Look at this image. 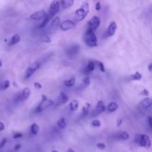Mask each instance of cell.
Returning a JSON list of instances; mask_svg holds the SVG:
<instances>
[{"instance_id": "cell-1", "label": "cell", "mask_w": 152, "mask_h": 152, "mask_svg": "<svg viewBox=\"0 0 152 152\" xmlns=\"http://www.w3.org/2000/svg\"><path fill=\"white\" fill-rule=\"evenodd\" d=\"M90 11L89 3L88 2H84L82 4L81 7L75 11V19L77 22H80L85 19L88 16Z\"/></svg>"}, {"instance_id": "cell-2", "label": "cell", "mask_w": 152, "mask_h": 152, "mask_svg": "<svg viewBox=\"0 0 152 152\" xmlns=\"http://www.w3.org/2000/svg\"><path fill=\"white\" fill-rule=\"evenodd\" d=\"M84 41L88 47L94 48L97 45V38L94 31L87 29L84 36Z\"/></svg>"}, {"instance_id": "cell-3", "label": "cell", "mask_w": 152, "mask_h": 152, "mask_svg": "<svg viewBox=\"0 0 152 152\" xmlns=\"http://www.w3.org/2000/svg\"><path fill=\"white\" fill-rule=\"evenodd\" d=\"M135 143L139 146L146 148H151V140L148 136L146 134H138L135 137Z\"/></svg>"}, {"instance_id": "cell-4", "label": "cell", "mask_w": 152, "mask_h": 152, "mask_svg": "<svg viewBox=\"0 0 152 152\" xmlns=\"http://www.w3.org/2000/svg\"><path fill=\"white\" fill-rule=\"evenodd\" d=\"M53 101L51 99H48V97L46 96L43 95L42 96V100L39 102V104L38 105V106L36 108V112L38 113H40V112H43L44 110L47 109L49 107L52 106L53 105Z\"/></svg>"}, {"instance_id": "cell-5", "label": "cell", "mask_w": 152, "mask_h": 152, "mask_svg": "<svg viewBox=\"0 0 152 152\" xmlns=\"http://www.w3.org/2000/svg\"><path fill=\"white\" fill-rule=\"evenodd\" d=\"M100 25V18L97 16H94L88 22V29L94 31L98 28Z\"/></svg>"}, {"instance_id": "cell-6", "label": "cell", "mask_w": 152, "mask_h": 152, "mask_svg": "<svg viewBox=\"0 0 152 152\" xmlns=\"http://www.w3.org/2000/svg\"><path fill=\"white\" fill-rule=\"evenodd\" d=\"M39 67H40V64H39L38 62H34V63H31L26 70V72H25V80L30 78V77L36 72V70H38Z\"/></svg>"}, {"instance_id": "cell-7", "label": "cell", "mask_w": 152, "mask_h": 152, "mask_svg": "<svg viewBox=\"0 0 152 152\" xmlns=\"http://www.w3.org/2000/svg\"><path fill=\"white\" fill-rule=\"evenodd\" d=\"M60 7V2H57V1H53V2H51V4H50L48 13L47 14L48 15L50 18H53L59 11Z\"/></svg>"}, {"instance_id": "cell-8", "label": "cell", "mask_w": 152, "mask_h": 152, "mask_svg": "<svg viewBox=\"0 0 152 152\" xmlns=\"http://www.w3.org/2000/svg\"><path fill=\"white\" fill-rule=\"evenodd\" d=\"M60 28L63 31H66L71 30L75 28L76 24L74 21L71 20V19H67V20L63 21L62 23H60Z\"/></svg>"}, {"instance_id": "cell-9", "label": "cell", "mask_w": 152, "mask_h": 152, "mask_svg": "<svg viewBox=\"0 0 152 152\" xmlns=\"http://www.w3.org/2000/svg\"><path fill=\"white\" fill-rule=\"evenodd\" d=\"M46 15H47V13H46L45 10H40V11H36L35 13H33V14L31 15L30 19H32V20L38 21L44 19L46 16Z\"/></svg>"}, {"instance_id": "cell-10", "label": "cell", "mask_w": 152, "mask_h": 152, "mask_svg": "<svg viewBox=\"0 0 152 152\" xmlns=\"http://www.w3.org/2000/svg\"><path fill=\"white\" fill-rule=\"evenodd\" d=\"M117 29V25L115 22H112L109 24L106 31V36H112Z\"/></svg>"}, {"instance_id": "cell-11", "label": "cell", "mask_w": 152, "mask_h": 152, "mask_svg": "<svg viewBox=\"0 0 152 152\" xmlns=\"http://www.w3.org/2000/svg\"><path fill=\"white\" fill-rule=\"evenodd\" d=\"M105 105L104 104L103 101L102 100H99L98 101L97 104L96 105V108H95V111H94V113H96V115H98V114H102V112H105Z\"/></svg>"}, {"instance_id": "cell-12", "label": "cell", "mask_w": 152, "mask_h": 152, "mask_svg": "<svg viewBox=\"0 0 152 152\" xmlns=\"http://www.w3.org/2000/svg\"><path fill=\"white\" fill-rule=\"evenodd\" d=\"M79 52H80V45H74L69 47L67 50V53L71 57H74V56L77 55Z\"/></svg>"}, {"instance_id": "cell-13", "label": "cell", "mask_w": 152, "mask_h": 152, "mask_svg": "<svg viewBox=\"0 0 152 152\" xmlns=\"http://www.w3.org/2000/svg\"><path fill=\"white\" fill-rule=\"evenodd\" d=\"M31 95V90L30 88H24V90L22 91V92L20 94V97H19V99L21 101H24V100H26L28 98L30 97Z\"/></svg>"}, {"instance_id": "cell-14", "label": "cell", "mask_w": 152, "mask_h": 152, "mask_svg": "<svg viewBox=\"0 0 152 152\" xmlns=\"http://www.w3.org/2000/svg\"><path fill=\"white\" fill-rule=\"evenodd\" d=\"M59 25H60V17H55L54 19L52 20L51 23H50V28H49V30L52 29V30L55 31L56 29L58 28ZM51 30V31H52Z\"/></svg>"}, {"instance_id": "cell-15", "label": "cell", "mask_w": 152, "mask_h": 152, "mask_svg": "<svg viewBox=\"0 0 152 152\" xmlns=\"http://www.w3.org/2000/svg\"><path fill=\"white\" fill-rule=\"evenodd\" d=\"M74 2V0H63L60 2V5L63 7V9H67V8H71Z\"/></svg>"}, {"instance_id": "cell-16", "label": "cell", "mask_w": 152, "mask_h": 152, "mask_svg": "<svg viewBox=\"0 0 152 152\" xmlns=\"http://www.w3.org/2000/svg\"><path fill=\"white\" fill-rule=\"evenodd\" d=\"M151 104H152L151 99L149 97H146V98H145L144 99H143V101L140 102V106H142L143 108H149V107H151Z\"/></svg>"}, {"instance_id": "cell-17", "label": "cell", "mask_w": 152, "mask_h": 152, "mask_svg": "<svg viewBox=\"0 0 152 152\" xmlns=\"http://www.w3.org/2000/svg\"><path fill=\"white\" fill-rule=\"evenodd\" d=\"M19 42H20V36H19V35L14 34L11 37V40L9 41L8 45H16L17 44V43H19Z\"/></svg>"}, {"instance_id": "cell-18", "label": "cell", "mask_w": 152, "mask_h": 152, "mask_svg": "<svg viewBox=\"0 0 152 152\" xmlns=\"http://www.w3.org/2000/svg\"><path fill=\"white\" fill-rule=\"evenodd\" d=\"M107 109H108V112H111V113L112 112H114L115 111H116L118 109V105L114 102H110L108 104V107H107Z\"/></svg>"}, {"instance_id": "cell-19", "label": "cell", "mask_w": 152, "mask_h": 152, "mask_svg": "<svg viewBox=\"0 0 152 152\" xmlns=\"http://www.w3.org/2000/svg\"><path fill=\"white\" fill-rule=\"evenodd\" d=\"M51 19H52V18H50V16H49L47 14V15H46L45 17L43 19V22H42V23H41L40 25H39V27H38V28H39V29H42V28H45V26H47V25L48 24V22H50V20Z\"/></svg>"}, {"instance_id": "cell-20", "label": "cell", "mask_w": 152, "mask_h": 152, "mask_svg": "<svg viewBox=\"0 0 152 152\" xmlns=\"http://www.w3.org/2000/svg\"><path fill=\"white\" fill-rule=\"evenodd\" d=\"M63 83L65 86L67 87H71L73 85H74V84L76 83V78L74 77H72L71 78H70L69 80H65L63 82Z\"/></svg>"}, {"instance_id": "cell-21", "label": "cell", "mask_w": 152, "mask_h": 152, "mask_svg": "<svg viewBox=\"0 0 152 152\" xmlns=\"http://www.w3.org/2000/svg\"><path fill=\"white\" fill-rule=\"evenodd\" d=\"M60 100L61 101L62 104H65L67 103V101H68V96L67 94H65V92H61L60 96Z\"/></svg>"}, {"instance_id": "cell-22", "label": "cell", "mask_w": 152, "mask_h": 152, "mask_svg": "<svg viewBox=\"0 0 152 152\" xmlns=\"http://www.w3.org/2000/svg\"><path fill=\"white\" fill-rule=\"evenodd\" d=\"M94 69H95V64L93 61H89L88 62V65H87V67L85 68V71L86 72L90 73V72H92V71H94Z\"/></svg>"}, {"instance_id": "cell-23", "label": "cell", "mask_w": 152, "mask_h": 152, "mask_svg": "<svg viewBox=\"0 0 152 152\" xmlns=\"http://www.w3.org/2000/svg\"><path fill=\"white\" fill-rule=\"evenodd\" d=\"M78 108H79L78 101L76 100V99L71 101V103H70V108H71V111H72V112H75V111H77V110L78 109Z\"/></svg>"}, {"instance_id": "cell-24", "label": "cell", "mask_w": 152, "mask_h": 152, "mask_svg": "<svg viewBox=\"0 0 152 152\" xmlns=\"http://www.w3.org/2000/svg\"><path fill=\"white\" fill-rule=\"evenodd\" d=\"M118 138L122 140H127L129 139V134L126 131H122L118 134Z\"/></svg>"}, {"instance_id": "cell-25", "label": "cell", "mask_w": 152, "mask_h": 152, "mask_svg": "<svg viewBox=\"0 0 152 152\" xmlns=\"http://www.w3.org/2000/svg\"><path fill=\"white\" fill-rule=\"evenodd\" d=\"M57 125H58V126L60 128V129H65V128L66 127V126H67L65 119L63 117L60 118V119L58 120V122H57Z\"/></svg>"}, {"instance_id": "cell-26", "label": "cell", "mask_w": 152, "mask_h": 152, "mask_svg": "<svg viewBox=\"0 0 152 152\" xmlns=\"http://www.w3.org/2000/svg\"><path fill=\"white\" fill-rule=\"evenodd\" d=\"M31 133L33 134H37L38 132H39V126H38L36 123H33L31 125Z\"/></svg>"}, {"instance_id": "cell-27", "label": "cell", "mask_w": 152, "mask_h": 152, "mask_svg": "<svg viewBox=\"0 0 152 152\" xmlns=\"http://www.w3.org/2000/svg\"><path fill=\"white\" fill-rule=\"evenodd\" d=\"M90 108H91V105H90V103L87 102V103L85 104V105H84L83 108H82V115H83V116H86V115H88V112H89Z\"/></svg>"}, {"instance_id": "cell-28", "label": "cell", "mask_w": 152, "mask_h": 152, "mask_svg": "<svg viewBox=\"0 0 152 152\" xmlns=\"http://www.w3.org/2000/svg\"><path fill=\"white\" fill-rule=\"evenodd\" d=\"M142 74H140V72H138V71H136L135 74H132L131 76V80H142Z\"/></svg>"}, {"instance_id": "cell-29", "label": "cell", "mask_w": 152, "mask_h": 152, "mask_svg": "<svg viewBox=\"0 0 152 152\" xmlns=\"http://www.w3.org/2000/svg\"><path fill=\"white\" fill-rule=\"evenodd\" d=\"M10 85H11V82H10L9 80H5L0 84V88L2 90H5L9 88Z\"/></svg>"}, {"instance_id": "cell-30", "label": "cell", "mask_w": 152, "mask_h": 152, "mask_svg": "<svg viewBox=\"0 0 152 152\" xmlns=\"http://www.w3.org/2000/svg\"><path fill=\"white\" fill-rule=\"evenodd\" d=\"M82 83H83L84 86H85V87L89 86L90 84H91V79H90V77H85V78L83 79Z\"/></svg>"}, {"instance_id": "cell-31", "label": "cell", "mask_w": 152, "mask_h": 152, "mask_svg": "<svg viewBox=\"0 0 152 152\" xmlns=\"http://www.w3.org/2000/svg\"><path fill=\"white\" fill-rule=\"evenodd\" d=\"M91 125L94 127H100L101 126V122L98 119H94L91 122Z\"/></svg>"}, {"instance_id": "cell-32", "label": "cell", "mask_w": 152, "mask_h": 152, "mask_svg": "<svg viewBox=\"0 0 152 152\" xmlns=\"http://www.w3.org/2000/svg\"><path fill=\"white\" fill-rule=\"evenodd\" d=\"M98 63V66H99V68L102 72H105V65H103V63L102 62H97Z\"/></svg>"}, {"instance_id": "cell-33", "label": "cell", "mask_w": 152, "mask_h": 152, "mask_svg": "<svg viewBox=\"0 0 152 152\" xmlns=\"http://www.w3.org/2000/svg\"><path fill=\"white\" fill-rule=\"evenodd\" d=\"M97 148L99 149H101V150H103V149L105 148V147H106V146H105L104 143H99L97 144Z\"/></svg>"}, {"instance_id": "cell-34", "label": "cell", "mask_w": 152, "mask_h": 152, "mask_svg": "<svg viewBox=\"0 0 152 152\" xmlns=\"http://www.w3.org/2000/svg\"><path fill=\"white\" fill-rule=\"evenodd\" d=\"M43 42H45V43H51V39H50V38L48 36H43Z\"/></svg>"}, {"instance_id": "cell-35", "label": "cell", "mask_w": 152, "mask_h": 152, "mask_svg": "<svg viewBox=\"0 0 152 152\" xmlns=\"http://www.w3.org/2000/svg\"><path fill=\"white\" fill-rule=\"evenodd\" d=\"M7 143V139L6 138H3L2 140V141L0 142V148H2L4 147V146L5 145V143Z\"/></svg>"}, {"instance_id": "cell-36", "label": "cell", "mask_w": 152, "mask_h": 152, "mask_svg": "<svg viewBox=\"0 0 152 152\" xmlns=\"http://www.w3.org/2000/svg\"><path fill=\"white\" fill-rule=\"evenodd\" d=\"M22 136V134L20 133V132H16L13 134V138L14 139H18V138H21Z\"/></svg>"}, {"instance_id": "cell-37", "label": "cell", "mask_w": 152, "mask_h": 152, "mask_svg": "<svg viewBox=\"0 0 152 152\" xmlns=\"http://www.w3.org/2000/svg\"><path fill=\"white\" fill-rule=\"evenodd\" d=\"M34 87L36 89H41V88H43V85H41L40 83H39V82H34Z\"/></svg>"}, {"instance_id": "cell-38", "label": "cell", "mask_w": 152, "mask_h": 152, "mask_svg": "<svg viewBox=\"0 0 152 152\" xmlns=\"http://www.w3.org/2000/svg\"><path fill=\"white\" fill-rule=\"evenodd\" d=\"M95 9L96 11H99V10L101 9V3L99 2H97V3H96V5H95Z\"/></svg>"}, {"instance_id": "cell-39", "label": "cell", "mask_w": 152, "mask_h": 152, "mask_svg": "<svg viewBox=\"0 0 152 152\" xmlns=\"http://www.w3.org/2000/svg\"><path fill=\"white\" fill-rule=\"evenodd\" d=\"M141 94H142V95L146 96V97H147V96L149 95V91H148L147 89H143V91H142Z\"/></svg>"}, {"instance_id": "cell-40", "label": "cell", "mask_w": 152, "mask_h": 152, "mask_svg": "<svg viewBox=\"0 0 152 152\" xmlns=\"http://www.w3.org/2000/svg\"><path fill=\"white\" fill-rule=\"evenodd\" d=\"M4 129H5V125H4L3 122L0 121V131H3Z\"/></svg>"}, {"instance_id": "cell-41", "label": "cell", "mask_w": 152, "mask_h": 152, "mask_svg": "<svg viewBox=\"0 0 152 152\" xmlns=\"http://www.w3.org/2000/svg\"><path fill=\"white\" fill-rule=\"evenodd\" d=\"M21 147H22V146H21V144H17V145H16V146H15V147H14L15 151H19V149L21 148Z\"/></svg>"}, {"instance_id": "cell-42", "label": "cell", "mask_w": 152, "mask_h": 152, "mask_svg": "<svg viewBox=\"0 0 152 152\" xmlns=\"http://www.w3.org/2000/svg\"><path fill=\"white\" fill-rule=\"evenodd\" d=\"M148 124H149V126H150L151 128L152 127V123H151V116H149L148 117Z\"/></svg>"}, {"instance_id": "cell-43", "label": "cell", "mask_w": 152, "mask_h": 152, "mask_svg": "<svg viewBox=\"0 0 152 152\" xmlns=\"http://www.w3.org/2000/svg\"><path fill=\"white\" fill-rule=\"evenodd\" d=\"M148 71H149V72H151L152 71V63H149V65H148Z\"/></svg>"}, {"instance_id": "cell-44", "label": "cell", "mask_w": 152, "mask_h": 152, "mask_svg": "<svg viewBox=\"0 0 152 152\" xmlns=\"http://www.w3.org/2000/svg\"><path fill=\"white\" fill-rule=\"evenodd\" d=\"M122 119H119V122H118V123H117L118 127H119V126H120V125H121V123H122Z\"/></svg>"}, {"instance_id": "cell-45", "label": "cell", "mask_w": 152, "mask_h": 152, "mask_svg": "<svg viewBox=\"0 0 152 152\" xmlns=\"http://www.w3.org/2000/svg\"><path fill=\"white\" fill-rule=\"evenodd\" d=\"M66 152H75V151H74L73 150L72 148H68V149H67V151H66Z\"/></svg>"}, {"instance_id": "cell-46", "label": "cell", "mask_w": 152, "mask_h": 152, "mask_svg": "<svg viewBox=\"0 0 152 152\" xmlns=\"http://www.w3.org/2000/svg\"><path fill=\"white\" fill-rule=\"evenodd\" d=\"M13 86L14 87H18L17 84H16V82H13Z\"/></svg>"}, {"instance_id": "cell-47", "label": "cell", "mask_w": 152, "mask_h": 152, "mask_svg": "<svg viewBox=\"0 0 152 152\" xmlns=\"http://www.w3.org/2000/svg\"><path fill=\"white\" fill-rule=\"evenodd\" d=\"M2 60H0V67H2Z\"/></svg>"}, {"instance_id": "cell-48", "label": "cell", "mask_w": 152, "mask_h": 152, "mask_svg": "<svg viewBox=\"0 0 152 152\" xmlns=\"http://www.w3.org/2000/svg\"><path fill=\"white\" fill-rule=\"evenodd\" d=\"M52 152H57V151H52Z\"/></svg>"}]
</instances>
